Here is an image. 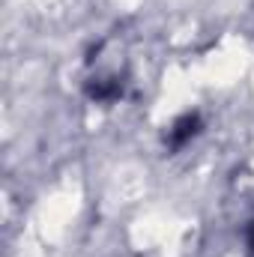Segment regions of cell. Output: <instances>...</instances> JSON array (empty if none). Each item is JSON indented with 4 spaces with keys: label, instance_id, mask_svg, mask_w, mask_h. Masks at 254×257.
<instances>
[{
    "label": "cell",
    "instance_id": "1",
    "mask_svg": "<svg viewBox=\"0 0 254 257\" xmlns=\"http://www.w3.org/2000/svg\"><path fill=\"white\" fill-rule=\"evenodd\" d=\"M84 96H87L90 105H99V108L120 105L129 96V75L120 72V69L93 72V75H87V81H84Z\"/></svg>",
    "mask_w": 254,
    "mask_h": 257
},
{
    "label": "cell",
    "instance_id": "2",
    "mask_svg": "<svg viewBox=\"0 0 254 257\" xmlns=\"http://www.w3.org/2000/svg\"><path fill=\"white\" fill-rule=\"evenodd\" d=\"M203 126H206V123H203V114H200V111H186V114H180L171 126L165 128V135H162L165 153H168V156L183 153L191 141H197V138L203 135Z\"/></svg>",
    "mask_w": 254,
    "mask_h": 257
},
{
    "label": "cell",
    "instance_id": "3",
    "mask_svg": "<svg viewBox=\"0 0 254 257\" xmlns=\"http://www.w3.org/2000/svg\"><path fill=\"white\" fill-rule=\"evenodd\" d=\"M245 254L254 257V212L248 218V224H245Z\"/></svg>",
    "mask_w": 254,
    "mask_h": 257
}]
</instances>
